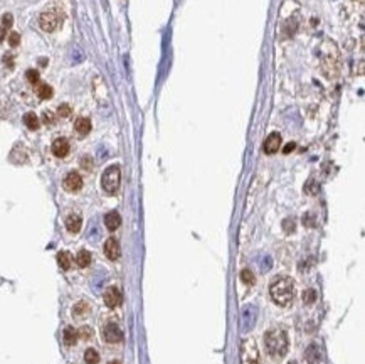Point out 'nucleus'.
Returning a JSON list of instances; mask_svg holds the SVG:
<instances>
[{"instance_id":"nucleus-5","label":"nucleus","mask_w":365,"mask_h":364,"mask_svg":"<svg viewBox=\"0 0 365 364\" xmlns=\"http://www.w3.org/2000/svg\"><path fill=\"white\" fill-rule=\"evenodd\" d=\"M103 337H104L106 342L114 344V342H120V340L123 339V332H122V329H120L118 324H114V322H108V324L103 327Z\"/></svg>"},{"instance_id":"nucleus-20","label":"nucleus","mask_w":365,"mask_h":364,"mask_svg":"<svg viewBox=\"0 0 365 364\" xmlns=\"http://www.w3.org/2000/svg\"><path fill=\"white\" fill-rule=\"evenodd\" d=\"M84 361L86 364H98L100 362V354L96 349H88L84 352Z\"/></svg>"},{"instance_id":"nucleus-19","label":"nucleus","mask_w":365,"mask_h":364,"mask_svg":"<svg viewBox=\"0 0 365 364\" xmlns=\"http://www.w3.org/2000/svg\"><path fill=\"white\" fill-rule=\"evenodd\" d=\"M24 123L29 130H38L39 128V118L34 113H26L24 115Z\"/></svg>"},{"instance_id":"nucleus-29","label":"nucleus","mask_w":365,"mask_h":364,"mask_svg":"<svg viewBox=\"0 0 365 364\" xmlns=\"http://www.w3.org/2000/svg\"><path fill=\"white\" fill-rule=\"evenodd\" d=\"M2 24H4L6 29H8V27L12 26V16H10V14H6V16L2 17Z\"/></svg>"},{"instance_id":"nucleus-27","label":"nucleus","mask_w":365,"mask_h":364,"mask_svg":"<svg viewBox=\"0 0 365 364\" xmlns=\"http://www.w3.org/2000/svg\"><path fill=\"white\" fill-rule=\"evenodd\" d=\"M283 226H284L286 233H293L294 231V221L293 219H286L283 223Z\"/></svg>"},{"instance_id":"nucleus-21","label":"nucleus","mask_w":365,"mask_h":364,"mask_svg":"<svg viewBox=\"0 0 365 364\" xmlns=\"http://www.w3.org/2000/svg\"><path fill=\"white\" fill-rule=\"evenodd\" d=\"M38 95H39L40 100H49L50 96H52V88H50L49 85H39Z\"/></svg>"},{"instance_id":"nucleus-28","label":"nucleus","mask_w":365,"mask_h":364,"mask_svg":"<svg viewBox=\"0 0 365 364\" xmlns=\"http://www.w3.org/2000/svg\"><path fill=\"white\" fill-rule=\"evenodd\" d=\"M81 165L84 169H88V170H91V167H93V160H91V157H82L81 159Z\"/></svg>"},{"instance_id":"nucleus-22","label":"nucleus","mask_w":365,"mask_h":364,"mask_svg":"<svg viewBox=\"0 0 365 364\" xmlns=\"http://www.w3.org/2000/svg\"><path fill=\"white\" fill-rule=\"evenodd\" d=\"M241 280H242L244 283H248V285H254V282H256V278H254L252 271L248 270V268L241 271Z\"/></svg>"},{"instance_id":"nucleus-9","label":"nucleus","mask_w":365,"mask_h":364,"mask_svg":"<svg viewBox=\"0 0 365 364\" xmlns=\"http://www.w3.org/2000/svg\"><path fill=\"white\" fill-rule=\"evenodd\" d=\"M120 253H122V250H120L118 239H114V238L106 239V243H104V255H106V258H110L112 261H114V260H118V258H120Z\"/></svg>"},{"instance_id":"nucleus-7","label":"nucleus","mask_w":365,"mask_h":364,"mask_svg":"<svg viewBox=\"0 0 365 364\" xmlns=\"http://www.w3.org/2000/svg\"><path fill=\"white\" fill-rule=\"evenodd\" d=\"M104 303H106V307H110V308H116L120 303H122V292L116 288V287H110L108 290L104 292Z\"/></svg>"},{"instance_id":"nucleus-17","label":"nucleus","mask_w":365,"mask_h":364,"mask_svg":"<svg viewBox=\"0 0 365 364\" xmlns=\"http://www.w3.org/2000/svg\"><path fill=\"white\" fill-rule=\"evenodd\" d=\"M58 263H59V266H61L62 270H69V268H71V265H72V256L69 255L68 251H61L58 255Z\"/></svg>"},{"instance_id":"nucleus-23","label":"nucleus","mask_w":365,"mask_h":364,"mask_svg":"<svg viewBox=\"0 0 365 364\" xmlns=\"http://www.w3.org/2000/svg\"><path fill=\"white\" fill-rule=\"evenodd\" d=\"M303 298H304V303H313L316 298V292L315 290H306V292L303 293Z\"/></svg>"},{"instance_id":"nucleus-25","label":"nucleus","mask_w":365,"mask_h":364,"mask_svg":"<svg viewBox=\"0 0 365 364\" xmlns=\"http://www.w3.org/2000/svg\"><path fill=\"white\" fill-rule=\"evenodd\" d=\"M58 113H59V117L66 118V117H69V115H71V107H69V105H61V107H59V110H58Z\"/></svg>"},{"instance_id":"nucleus-33","label":"nucleus","mask_w":365,"mask_h":364,"mask_svg":"<svg viewBox=\"0 0 365 364\" xmlns=\"http://www.w3.org/2000/svg\"><path fill=\"white\" fill-rule=\"evenodd\" d=\"M110 364H120L118 361H113V362H110Z\"/></svg>"},{"instance_id":"nucleus-11","label":"nucleus","mask_w":365,"mask_h":364,"mask_svg":"<svg viewBox=\"0 0 365 364\" xmlns=\"http://www.w3.org/2000/svg\"><path fill=\"white\" fill-rule=\"evenodd\" d=\"M82 226V219L80 214H69L66 218V228L69 233H80Z\"/></svg>"},{"instance_id":"nucleus-26","label":"nucleus","mask_w":365,"mask_h":364,"mask_svg":"<svg viewBox=\"0 0 365 364\" xmlns=\"http://www.w3.org/2000/svg\"><path fill=\"white\" fill-rule=\"evenodd\" d=\"M20 43V36L17 34V32H12L10 36H8V44L12 46V48H16V46H19Z\"/></svg>"},{"instance_id":"nucleus-32","label":"nucleus","mask_w":365,"mask_h":364,"mask_svg":"<svg viewBox=\"0 0 365 364\" xmlns=\"http://www.w3.org/2000/svg\"><path fill=\"white\" fill-rule=\"evenodd\" d=\"M293 149H294V144H290V145H286V147H284V154H290V152L293 150Z\"/></svg>"},{"instance_id":"nucleus-1","label":"nucleus","mask_w":365,"mask_h":364,"mask_svg":"<svg viewBox=\"0 0 365 364\" xmlns=\"http://www.w3.org/2000/svg\"><path fill=\"white\" fill-rule=\"evenodd\" d=\"M270 295L281 307L291 305L294 298V283L290 276H278L270 285Z\"/></svg>"},{"instance_id":"nucleus-24","label":"nucleus","mask_w":365,"mask_h":364,"mask_svg":"<svg viewBox=\"0 0 365 364\" xmlns=\"http://www.w3.org/2000/svg\"><path fill=\"white\" fill-rule=\"evenodd\" d=\"M26 76H27V80H29L30 83H38L39 81V73L36 71V69H29V71L26 73Z\"/></svg>"},{"instance_id":"nucleus-14","label":"nucleus","mask_w":365,"mask_h":364,"mask_svg":"<svg viewBox=\"0 0 365 364\" xmlns=\"http://www.w3.org/2000/svg\"><path fill=\"white\" fill-rule=\"evenodd\" d=\"M304 357H306L308 364H316L320 361V349H318L315 344L308 345L306 352H304Z\"/></svg>"},{"instance_id":"nucleus-30","label":"nucleus","mask_w":365,"mask_h":364,"mask_svg":"<svg viewBox=\"0 0 365 364\" xmlns=\"http://www.w3.org/2000/svg\"><path fill=\"white\" fill-rule=\"evenodd\" d=\"M44 122H46V123H52V122H54L52 113H50V112H46V113H44Z\"/></svg>"},{"instance_id":"nucleus-2","label":"nucleus","mask_w":365,"mask_h":364,"mask_svg":"<svg viewBox=\"0 0 365 364\" xmlns=\"http://www.w3.org/2000/svg\"><path fill=\"white\" fill-rule=\"evenodd\" d=\"M264 344H266V349L268 352H270V356L272 359H281L286 356V352H288V335L283 329H280V327H274V329L268 330L266 335H264Z\"/></svg>"},{"instance_id":"nucleus-10","label":"nucleus","mask_w":365,"mask_h":364,"mask_svg":"<svg viewBox=\"0 0 365 364\" xmlns=\"http://www.w3.org/2000/svg\"><path fill=\"white\" fill-rule=\"evenodd\" d=\"M280 145H281V135L280 133H271V135L266 138L262 149H264L266 154L271 155V154H274V152L280 150Z\"/></svg>"},{"instance_id":"nucleus-34","label":"nucleus","mask_w":365,"mask_h":364,"mask_svg":"<svg viewBox=\"0 0 365 364\" xmlns=\"http://www.w3.org/2000/svg\"><path fill=\"white\" fill-rule=\"evenodd\" d=\"M290 364H296V362H290Z\"/></svg>"},{"instance_id":"nucleus-31","label":"nucleus","mask_w":365,"mask_h":364,"mask_svg":"<svg viewBox=\"0 0 365 364\" xmlns=\"http://www.w3.org/2000/svg\"><path fill=\"white\" fill-rule=\"evenodd\" d=\"M6 39V27H0V41H4Z\"/></svg>"},{"instance_id":"nucleus-18","label":"nucleus","mask_w":365,"mask_h":364,"mask_svg":"<svg viewBox=\"0 0 365 364\" xmlns=\"http://www.w3.org/2000/svg\"><path fill=\"white\" fill-rule=\"evenodd\" d=\"M76 263L80 268H86V266L91 263V253L86 250H81L76 256Z\"/></svg>"},{"instance_id":"nucleus-8","label":"nucleus","mask_w":365,"mask_h":364,"mask_svg":"<svg viewBox=\"0 0 365 364\" xmlns=\"http://www.w3.org/2000/svg\"><path fill=\"white\" fill-rule=\"evenodd\" d=\"M69 150H71V145H69L68 138L61 137V138H56V140H54V144H52V154L56 155V157L64 159L69 154Z\"/></svg>"},{"instance_id":"nucleus-12","label":"nucleus","mask_w":365,"mask_h":364,"mask_svg":"<svg viewBox=\"0 0 365 364\" xmlns=\"http://www.w3.org/2000/svg\"><path fill=\"white\" fill-rule=\"evenodd\" d=\"M104 224L110 231H114V229H118L120 224H122V218H120V214L116 211H112V213H108L104 216Z\"/></svg>"},{"instance_id":"nucleus-13","label":"nucleus","mask_w":365,"mask_h":364,"mask_svg":"<svg viewBox=\"0 0 365 364\" xmlns=\"http://www.w3.org/2000/svg\"><path fill=\"white\" fill-rule=\"evenodd\" d=\"M74 128H76V132L80 133L81 137L88 135V133L91 132V120L86 118V117H80V118L76 120Z\"/></svg>"},{"instance_id":"nucleus-6","label":"nucleus","mask_w":365,"mask_h":364,"mask_svg":"<svg viewBox=\"0 0 365 364\" xmlns=\"http://www.w3.org/2000/svg\"><path fill=\"white\" fill-rule=\"evenodd\" d=\"M62 186L68 192H78L82 187V177L78 172H69L68 176L64 177Z\"/></svg>"},{"instance_id":"nucleus-4","label":"nucleus","mask_w":365,"mask_h":364,"mask_svg":"<svg viewBox=\"0 0 365 364\" xmlns=\"http://www.w3.org/2000/svg\"><path fill=\"white\" fill-rule=\"evenodd\" d=\"M59 24H61V17L58 16L54 11H49V12H44L42 16L39 17V26L40 29L46 31V32H52L56 31Z\"/></svg>"},{"instance_id":"nucleus-15","label":"nucleus","mask_w":365,"mask_h":364,"mask_svg":"<svg viewBox=\"0 0 365 364\" xmlns=\"http://www.w3.org/2000/svg\"><path fill=\"white\" fill-rule=\"evenodd\" d=\"M90 310H91L90 303L84 302V300H81V302H78L74 307H72V315H74V317H84V315L90 314Z\"/></svg>"},{"instance_id":"nucleus-3","label":"nucleus","mask_w":365,"mask_h":364,"mask_svg":"<svg viewBox=\"0 0 365 364\" xmlns=\"http://www.w3.org/2000/svg\"><path fill=\"white\" fill-rule=\"evenodd\" d=\"M120 181H122V172L118 165H110L101 176V187L106 194H114L120 189Z\"/></svg>"},{"instance_id":"nucleus-16","label":"nucleus","mask_w":365,"mask_h":364,"mask_svg":"<svg viewBox=\"0 0 365 364\" xmlns=\"http://www.w3.org/2000/svg\"><path fill=\"white\" fill-rule=\"evenodd\" d=\"M78 330L74 329V327H66L64 329V342H66L68 345H74L78 342Z\"/></svg>"}]
</instances>
